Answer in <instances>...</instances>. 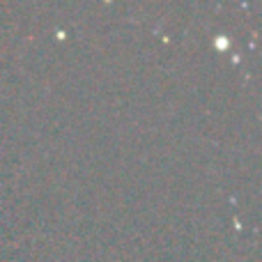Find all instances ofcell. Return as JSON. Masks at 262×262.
Here are the masks:
<instances>
[{
	"label": "cell",
	"instance_id": "cell-1",
	"mask_svg": "<svg viewBox=\"0 0 262 262\" xmlns=\"http://www.w3.org/2000/svg\"><path fill=\"white\" fill-rule=\"evenodd\" d=\"M216 46H219V49H228V39H226V41L219 39V41H216Z\"/></svg>",
	"mask_w": 262,
	"mask_h": 262
}]
</instances>
